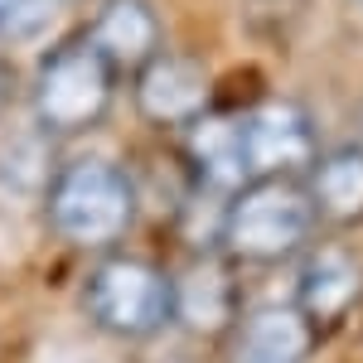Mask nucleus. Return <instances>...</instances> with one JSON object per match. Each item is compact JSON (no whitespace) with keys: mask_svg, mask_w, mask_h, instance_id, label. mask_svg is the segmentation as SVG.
<instances>
[{"mask_svg":"<svg viewBox=\"0 0 363 363\" xmlns=\"http://www.w3.org/2000/svg\"><path fill=\"white\" fill-rule=\"evenodd\" d=\"M63 0H0V39H29L54 25Z\"/></svg>","mask_w":363,"mask_h":363,"instance_id":"ddd939ff","label":"nucleus"},{"mask_svg":"<svg viewBox=\"0 0 363 363\" xmlns=\"http://www.w3.org/2000/svg\"><path fill=\"white\" fill-rule=\"evenodd\" d=\"M87 315L116 339H150L174 320V277L145 257H102L83 281Z\"/></svg>","mask_w":363,"mask_h":363,"instance_id":"7ed1b4c3","label":"nucleus"},{"mask_svg":"<svg viewBox=\"0 0 363 363\" xmlns=\"http://www.w3.org/2000/svg\"><path fill=\"white\" fill-rule=\"evenodd\" d=\"M189 160H194L199 179L213 189H242V145H238V116H199L189 126Z\"/></svg>","mask_w":363,"mask_h":363,"instance_id":"f8f14e48","label":"nucleus"},{"mask_svg":"<svg viewBox=\"0 0 363 363\" xmlns=\"http://www.w3.org/2000/svg\"><path fill=\"white\" fill-rule=\"evenodd\" d=\"M238 145H242V174L252 179H296L301 169L320 160L315 126L296 102H257L238 116Z\"/></svg>","mask_w":363,"mask_h":363,"instance_id":"39448f33","label":"nucleus"},{"mask_svg":"<svg viewBox=\"0 0 363 363\" xmlns=\"http://www.w3.org/2000/svg\"><path fill=\"white\" fill-rule=\"evenodd\" d=\"M315 325L301 306H262L238 330L233 363H306Z\"/></svg>","mask_w":363,"mask_h":363,"instance_id":"9d476101","label":"nucleus"},{"mask_svg":"<svg viewBox=\"0 0 363 363\" xmlns=\"http://www.w3.org/2000/svg\"><path fill=\"white\" fill-rule=\"evenodd\" d=\"M112 107V68L87 39L58 44L44 58L39 83H34V116L58 136H73L97 126Z\"/></svg>","mask_w":363,"mask_h":363,"instance_id":"20e7f679","label":"nucleus"},{"mask_svg":"<svg viewBox=\"0 0 363 363\" xmlns=\"http://www.w3.org/2000/svg\"><path fill=\"white\" fill-rule=\"evenodd\" d=\"M238 315V281L228 272V257H199L194 267H184V277H174V320L194 335L213 339L223 335Z\"/></svg>","mask_w":363,"mask_h":363,"instance_id":"6e6552de","label":"nucleus"},{"mask_svg":"<svg viewBox=\"0 0 363 363\" xmlns=\"http://www.w3.org/2000/svg\"><path fill=\"white\" fill-rule=\"evenodd\" d=\"M320 223L306 179H252L223 208L218 247L228 262H281Z\"/></svg>","mask_w":363,"mask_h":363,"instance_id":"f03ea898","label":"nucleus"},{"mask_svg":"<svg viewBox=\"0 0 363 363\" xmlns=\"http://www.w3.org/2000/svg\"><path fill=\"white\" fill-rule=\"evenodd\" d=\"M136 107L155 126H194L208 116V73L194 58H150L136 78Z\"/></svg>","mask_w":363,"mask_h":363,"instance_id":"0eeeda50","label":"nucleus"},{"mask_svg":"<svg viewBox=\"0 0 363 363\" xmlns=\"http://www.w3.org/2000/svg\"><path fill=\"white\" fill-rule=\"evenodd\" d=\"M87 44L107 58V68H145L160 58V15L145 0H107L87 29Z\"/></svg>","mask_w":363,"mask_h":363,"instance_id":"1a4fd4ad","label":"nucleus"},{"mask_svg":"<svg viewBox=\"0 0 363 363\" xmlns=\"http://www.w3.org/2000/svg\"><path fill=\"white\" fill-rule=\"evenodd\" d=\"M160 363H189V359H160Z\"/></svg>","mask_w":363,"mask_h":363,"instance_id":"2eb2a0df","label":"nucleus"},{"mask_svg":"<svg viewBox=\"0 0 363 363\" xmlns=\"http://www.w3.org/2000/svg\"><path fill=\"white\" fill-rule=\"evenodd\" d=\"M10 92H15V73H10V63L0 58V112H5V102H10Z\"/></svg>","mask_w":363,"mask_h":363,"instance_id":"4468645a","label":"nucleus"},{"mask_svg":"<svg viewBox=\"0 0 363 363\" xmlns=\"http://www.w3.org/2000/svg\"><path fill=\"white\" fill-rule=\"evenodd\" d=\"M44 208H49V228L68 247L107 252L126 238V228L136 218V189L126 169H116L112 160L78 155L63 169H54Z\"/></svg>","mask_w":363,"mask_h":363,"instance_id":"f257e3e1","label":"nucleus"},{"mask_svg":"<svg viewBox=\"0 0 363 363\" xmlns=\"http://www.w3.org/2000/svg\"><path fill=\"white\" fill-rule=\"evenodd\" d=\"M306 189L315 199V213L325 223H359L363 218V150H330L306 174Z\"/></svg>","mask_w":363,"mask_h":363,"instance_id":"9b49d317","label":"nucleus"},{"mask_svg":"<svg viewBox=\"0 0 363 363\" xmlns=\"http://www.w3.org/2000/svg\"><path fill=\"white\" fill-rule=\"evenodd\" d=\"M363 296V262L344 242H325L301 262L296 277V306L310 315V325H335Z\"/></svg>","mask_w":363,"mask_h":363,"instance_id":"423d86ee","label":"nucleus"}]
</instances>
